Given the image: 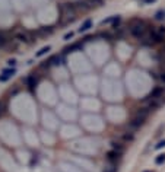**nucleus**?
I'll return each instance as SVG.
<instances>
[{
  "label": "nucleus",
  "instance_id": "nucleus-11",
  "mask_svg": "<svg viewBox=\"0 0 165 172\" xmlns=\"http://www.w3.org/2000/svg\"><path fill=\"white\" fill-rule=\"evenodd\" d=\"M57 64H60V57H59V55L51 57L50 61H48V66H57Z\"/></svg>",
  "mask_w": 165,
  "mask_h": 172
},
{
  "label": "nucleus",
  "instance_id": "nucleus-23",
  "mask_svg": "<svg viewBox=\"0 0 165 172\" xmlns=\"http://www.w3.org/2000/svg\"><path fill=\"white\" fill-rule=\"evenodd\" d=\"M156 0H145V3H155Z\"/></svg>",
  "mask_w": 165,
  "mask_h": 172
},
{
  "label": "nucleus",
  "instance_id": "nucleus-15",
  "mask_svg": "<svg viewBox=\"0 0 165 172\" xmlns=\"http://www.w3.org/2000/svg\"><path fill=\"white\" fill-rule=\"evenodd\" d=\"M6 41H7V40H6V37H4L3 34H0V48H1V47H4Z\"/></svg>",
  "mask_w": 165,
  "mask_h": 172
},
{
  "label": "nucleus",
  "instance_id": "nucleus-17",
  "mask_svg": "<svg viewBox=\"0 0 165 172\" xmlns=\"http://www.w3.org/2000/svg\"><path fill=\"white\" fill-rule=\"evenodd\" d=\"M123 139H124V140H129V141H131V140L134 139V136H133V134H124Z\"/></svg>",
  "mask_w": 165,
  "mask_h": 172
},
{
  "label": "nucleus",
  "instance_id": "nucleus-21",
  "mask_svg": "<svg viewBox=\"0 0 165 172\" xmlns=\"http://www.w3.org/2000/svg\"><path fill=\"white\" fill-rule=\"evenodd\" d=\"M72 37H73V32H69V34H66V35H64V40H66V41H69Z\"/></svg>",
  "mask_w": 165,
  "mask_h": 172
},
{
  "label": "nucleus",
  "instance_id": "nucleus-4",
  "mask_svg": "<svg viewBox=\"0 0 165 172\" xmlns=\"http://www.w3.org/2000/svg\"><path fill=\"white\" fill-rule=\"evenodd\" d=\"M15 75H16V70H15V67L4 69V70L0 73V82H7V80H10V79H12Z\"/></svg>",
  "mask_w": 165,
  "mask_h": 172
},
{
  "label": "nucleus",
  "instance_id": "nucleus-3",
  "mask_svg": "<svg viewBox=\"0 0 165 172\" xmlns=\"http://www.w3.org/2000/svg\"><path fill=\"white\" fill-rule=\"evenodd\" d=\"M162 96H164V89L162 87H155L148 96H146V99H152V101H161L162 99ZM145 99V101H146Z\"/></svg>",
  "mask_w": 165,
  "mask_h": 172
},
{
  "label": "nucleus",
  "instance_id": "nucleus-24",
  "mask_svg": "<svg viewBox=\"0 0 165 172\" xmlns=\"http://www.w3.org/2000/svg\"><path fill=\"white\" fill-rule=\"evenodd\" d=\"M143 172H154V171H143Z\"/></svg>",
  "mask_w": 165,
  "mask_h": 172
},
{
  "label": "nucleus",
  "instance_id": "nucleus-20",
  "mask_svg": "<svg viewBox=\"0 0 165 172\" xmlns=\"http://www.w3.org/2000/svg\"><path fill=\"white\" fill-rule=\"evenodd\" d=\"M4 109H6V105H4V102H0V115L4 112Z\"/></svg>",
  "mask_w": 165,
  "mask_h": 172
},
{
  "label": "nucleus",
  "instance_id": "nucleus-9",
  "mask_svg": "<svg viewBox=\"0 0 165 172\" xmlns=\"http://www.w3.org/2000/svg\"><path fill=\"white\" fill-rule=\"evenodd\" d=\"M50 50H51V47H50V45H47V47H42L41 50H40V51L35 54V57H42V55H45V54H47Z\"/></svg>",
  "mask_w": 165,
  "mask_h": 172
},
{
  "label": "nucleus",
  "instance_id": "nucleus-8",
  "mask_svg": "<svg viewBox=\"0 0 165 172\" xmlns=\"http://www.w3.org/2000/svg\"><path fill=\"white\" fill-rule=\"evenodd\" d=\"M16 40H18V41H21V43H28V34H25V32H19V34H16Z\"/></svg>",
  "mask_w": 165,
  "mask_h": 172
},
{
  "label": "nucleus",
  "instance_id": "nucleus-13",
  "mask_svg": "<svg viewBox=\"0 0 165 172\" xmlns=\"http://www.w3.org/2000/svg\"><path fill=\"white\" fill-rule=\"evenodd\" d=\"M164 162H165V153L158 155L156 159H155V163H156V165H161V163H164Z\"/></svg>",
  "mask_w": 165,
  "mask_h": 172
},
{
  "label": "nucleus",
  "instance_id": "nucleus-18",
  "mask_svg": "<svg viewBox=\"0 0 165 172\" xmlns=\"http://www.w3.org/2000/svg\"><path fill=\"white\" fill-rule=\"evenodd\" d=\"M117 171V168H114V166H108V168H105L104 172H116Z\"/></svg>",
  "mask_w": 165,
  "mask_h": 172
},
{
  "label": "nucleus",
  "instance_id": "nucleus-1",
  "mask_svg": "<svg viewBox=\"0 0 165 172\" xmlns=\"http://www.w3.org/2000/svg\"><path fill=\"white\" fill-rule=\"evenodd\" d=\"M146 118H148V108H146V109H142L137 115H134V117L131 118V121H130V126H131L133 129H139V127H142V126L145 124Z\"/></svg>",
  "mask_w": 165,
  "mask_h": 172
},
{
  "label": "nucleus",
  "instance_id": "nucleus-14",
  "mask_svg": "<svg viewBox=\"0 0 165 172\" xmlns=\"http://www.w3.org/2000/svg\"><path fill=\"white\" fill-rule=\"evenodd\" d=\"M164 18H165V12H162V10H159V12L156 13V19H158V21H162Z\"/></svg>",
  "mask_w": 165,
  "mask_h": 172
},
{
  "label": "nucleus",
  "instance_id": "nucleus-12",
  "mask_svg": "<svg viewBox=\"0 0 165 172\" xmlns=\"http://www.w3.org/2000/svg\"><path fill=\"white\" fill-rule=\"evenodd\" d=\"M81 47H82V44H75V45L66 47V48H64V53H70V51H75V50H78V48H81Z\"/></svg>",
  "mask_w": 165,
  "mask_h": 172
},
{
  "label": "nucleus",
  "instance_id": "nucleus-5",
  "mask_svg": "<svg viewBox=\"0 0 165 172\" xmlns=\"http://www.w3.org/2000/svg\"><path fill=\"white\" fill-rule=\"evenodd\" d=\"M105 158H107V161H110V162H117V161H120V153L116 152V150H110V152H107Z\"/></svg>",
  "mask_w": 165,
  "mask_h": 172
},
{
  "label": "nucleus",
  "instance_id": "nucleus-19",
  "mask_svg": "<svg viewBox=\"0 0 165 172\" xmlns=\"http://www.w3.org/2000/svg\"><path fill=\"white\" fill-rule=\"evenodd\" d=\"M156 149H162V147H165V140H162V141H159L156 146H155Z\"/></svg>",
  "mask_w": 165,
  "mask_h": 172
},
{
  "label": "nucleus",
  "instance_id": "nucleus-7",
  "mask_svg": "<svg viewBox=\"0 0 165 172\" xmlns=\"http://www.w3.org/2000/svg\"><path fill=\"white\" fill-rule=\"evenodd\" d=\"M89 28H92V21H91V19H86V21L83 22L82 25H81V28H79V32H86Z\"/></svg>",
  "mask_w": 165,
  "mask_h": 172
},
{
  "label": "nucleus",
  "instance_id": "nucleus-16",
  "mask_svg": "<svg viewBox=\"0 0 165 172\" xmlns=\"http://www.w3.org/2000/svg\"><path fill=\"white\" fill-rule=\"evenodd\" d=\"M16 63H18V61H16V58H10V60H7V64H9L10 67H15V66H16Z\"/></svg>",
  "mask_w": 165,
  "mask_h": 172
},
{
  "label": "nucleus",
  "instance_id": "nucleus-6",
  "mask_svg": "<svg viewBox=\"0 0 165 172\" xmlns=\"http://www.w3.org/2000/svg\"><path fill=\"white\" fill-rule=\"evenodd\" d=\"M38 83V79L35 77V76H29L28 79H26V85H28V89L29 90H34L35 89V86Z\"/></svg>",
  "mask_w": 165,
  "mask_h": 172
},
{
  "label": "nucleus",
  "instance_id": "nucleus-22",
  "mask_svg": "<svg viewBox=\"0 0 165 172\" xmlns=\"http://www.w3.org/2000/svg\"><path fill=\"white\" fill-rule=\"evenodd\" d=\"M159 79H161V82L165 85V73H161V76H159Z\"/></svg>",
  "mask_w": 165,
  "mask_h": 172
},
{
  "label": "nucleus",
  "instance_id": "nucleus-10",
  "mask_svg": "<svg viewBox=\"0 0 165 172\" xmlns=\"http://www.w3.org/2000/svg\"><path fill=\"white\" fill-rule=\"evenodd\" d=\"M111 146H113V150H116V152H119V153H121V152L124 150L123 144H120V143H117V141H113Z\"/></svg>",
  "mask_w": 165,
  "mask_h": 172
},
{
  "label": "nucleus",
  "instance_id": "nucleus-2",
  "mask_svg": "<svg viewBox=\"0 0 165 172\" xmlns=\"http://www.w3.org/2000/svg\"><path fill=\"white\" fill-rule=\"evenodd\" d=\"M130 34L136 38V40H143L146 35V28L142 23H136L133 26H130Z\"/></svg>",
  "mask_w": 165,
  "mask_h": 172
}]
</instances>
